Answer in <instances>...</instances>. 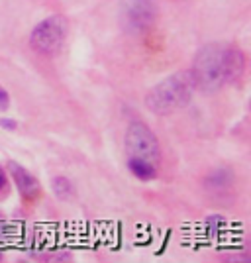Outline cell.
Returning a JSON list of instances; mask_svg holds the SVG:
<instances>
[{"label": "cell", "mask_w": 251, "mask_h": 263, "mask_svg": "<svg viewBox=\"0 0 251 263\" xmlns=\"http://www.w3.org/2000/svg\"><path fill=\"white\" fill-rule=\"evenodd\" d=\"M197 90L216 92L228 83H236L245 71V53L238 45L208 44L200 47L188 69Z\"/></svg>", "instance_id": "1"}, {"label": "cell", "mask_w": 251, "mask_h": 263, "mask_svg": "<svg viewBox=\"0 0 251 263\" xmlns=\"http://www.w3.org/2000/svg\"><path fill=\"white\" fill-rule=\"evenodd\" d=\"M195 81L190 71H179L171 77L163 79L145 95V108L153 114H171L186 106L195 95Z\"/></svg>", "instance_id": "2"}, {"label": "cell", "mask_w": 251, "mask_h": 263, "mask_svg": "<svg viewBox=\"0 0 251 263\" xmlns=\"http://www.w3.org/2000/svg\"><path fill=\"white\" fill-rule=\"evenodd\" d=\"M67 37V20L59 14L47 16L30 33V45L35 53L44 57H55L61 51Z\"/></svg>", "instance_id": "3"}, {"label": "cell", "mask_w": 251, "mask_h": 263, "mask_svg": "<svg viewBox=\"0 0 251 263\" xmlns=\"http://www.w3.org/2000/svg\"><path fill=\"white\" fill-rule=\"evenodd\" d=\"M126 152L128 157H136L159 167L161 163V145L153 130L143 122H131L126 130Z\"/></svg>", "instance_id": "4"}, {"label": "cell", "mask_w": 251, "mask_h": 263, "mask_svg": "<svg viewBox=\"0 0 251 263\" xmlns=\"http://www.w3.org/2000/svg\"><path fill=\"white\" fill-rule=\"evenodd\" d=\"M157 20V8L153 0H122L120 22L130 33H143Z\"/></svg>", "instance_id": "5"}, {"label": "cell", "mask_w": 251, "mask_h": 263, "mask_svg": "<svg viewBox=\"0 0 251 263\" xmlns=\"http://www.w3.org/2000/svg\"><path fill=\"white\" fill-rule=\"evenodd\" d=\"M8 173L12 175L14 183H16V189L20 191V195H22L26 200H33V198L40 197L42 189H40L37 179H35L30 171H26L22 165L16 163V161H10V163H8Z\"/></svg>", "instance_id": "6"}, {"label": "cell", "mask_w": 251, "mask_h": 263, "mask_svg": "<svg viewBox=\"0 0 251 263\" xmlns=\"http://www.w3.org/2000/svg\"><path fill=\"white\" fill-rule=\"evenodd\" d=\"M128 169H130L131 175L140 181H153L157 177L159 167L147 163V161H142V159H136V157H128Z\"/></svg>", "instance_id": "7"}, {"label": "cell", "mask_w": 251, "mask_h": 263, "mask_svg": "<svg viewBox=\"0 0 251 263\" xmlns=\"http://www.w3.org/2000/svg\"><path fill=\"white\" fill-rule=\"evenodd\" d=\"M51 191H53V195L59 200H71V198L75 197V186L73 183L67 179V177H53V181H51Z\"/></svg>", "instance_id": "8"}, {"label": "cell", "mask_w": 251, "mask_h": 263, "mask_svg": "<svg viewBox=\"0 0 251 263\" xmlns=\"http://www.w3.org/2000/svg\"><path fill=\"white\" fill-rule=\"evenodd\" d=\"M8 106H10V95L0 85V110H8Z\"/></svg>", "instance_id": "9"}, {"label": "cell", "mask_w": 251, "mask_h": 263, "mask_svg": "<svg viewBox=\"0 0 251 263\" xmlns=\"http://www.w3.org/2000/svg\"><path fill=\"white\" fill-rule=\"evenodd\" d=\"M6 191H8V175H6V171L0 167V193L6 195Z\"/></svg>", "instance_id": "10"}, {"label": "cell", "mask_w": 251, "mask_h": 263, "mask_svg": "<svg viewBox=\"0 0 251 263\" xmlns=\"http://www.w3.org/2000/svg\"><path fill=\"white\" fill-rule=\"evenodd\" d=\"M0 128H4V130H16V120H12V118H0Z\"/></svg>", "instance_id": "11"}]
</instances>
